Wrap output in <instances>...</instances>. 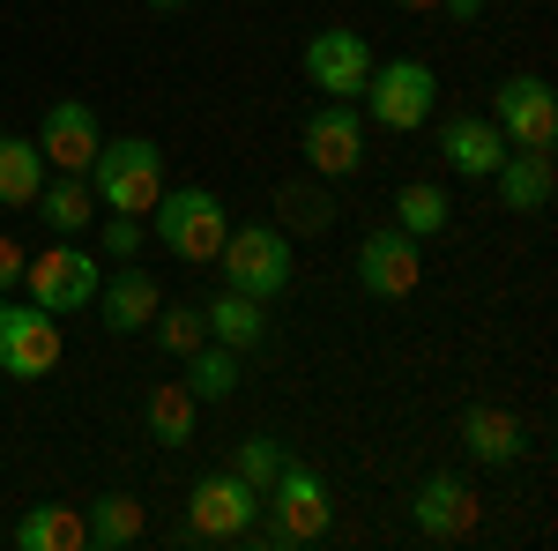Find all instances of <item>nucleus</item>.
Masks as SVG:
<instances>
[{
	"instance_id": "2eb2a0df",
	"label": "nucleus",
	"mask_w": 558,
	"mask_h": 551,
	"mask_svg": "<svg viewBox=\"0 0 558 551\" xmlns=\"http://www.w3.org/2000/svg\"><path fill=\"white\" fill-rule=\"evenodd\" d=\"M157 306H165L157 276H149V268H134V261L105 284V291H97V313H105V328H112V336H142V328L157 321Z\"/></svg>"
},
{
	"instance_id": "a211bd4d",
	"label": "nucleus",
	"mask_w": 558,
	"mask_h": 551,
	"mask_svg": "<svg viewBox=\"0 0 558 551\" xmlns=\"http://www.w3.org/2000/svg\"><path fill=\"white\" fill-rule=\"evenodd\" d=\"M202 328H209V343H223V350H254V343H268V298H246V291H223L202 306Z\"/></svg>"
},
{
	"instance_id": "7ed1b4c3",
	"label": "nucleus",
	"mask_w": 558,
	"mask_h": 551,
	"mask_svg": "<svg viewBox=\"0 0 558 551\" xmlns=\"http://www.w3.org/2000/svg\"><path fill=\"white\" fill-rule=\"evenodd\" d=\"M223 284L246 298H283L291 291V231L283 224H231L223 247H216Z\"/></svg>"
},
{
	"instance_id": "c85d7f7f",
	"label": "nucleus",
	"mask_w": 558,
	"mask_h": 551,
	"mask_svg": "<svg viewBox=\"0 0 558 551\" xmlns=\"http://www.w3.org/2000/svg\"><path fill=\"white\" fill-rule=\"evenodd\" d=\"M283 463H291V455H283V447H276V440H239V477H246V484H254L260 500H268V484H276V477H283Z\"/></svg>"
},
{
	"instance_id": "f257e3e1",
	"label": "nucleus",
	"mask_w": 558,
	"mask_h": 551,
	"mask_svg": "<svg viewBox=\"0 0 558 551\" xmlns=\"http://www.w3.org/2000/svg\"><path fill=\"white\" fill-rule=\"evenodd\" d=\"M268 522H254L239 544H268V551H299V544H320L328 529H336V492H328V477L305 463H283V477L268 484Z\"/></svg>"
},
{
	"instance_id": "f3484780",
	"label": "nucleus",
	"mask_w": 558,
	"mask_h": 551,
	"mask_svg": "<svg viewBox=\"0 0 558 551\" xmlns=\"http://www.w3.org/2000/svg\"><path fill=\"white\" fill-rule=\"evenodd\" d=\"M439 157L462 171V179H492L499 157H507V134L492 128V120H476V112H462V120L439 128Z\"/></svg>"
},
{
	"instance_id": "423d86ee",
	"label": "nucleus",
	"mask_w": 558,
	"mask_h": 551,
	"mask_svg": "<svg viewBox=\"0 0 558 551\" xmlns=\"http://www.w3.org/2000/svg\"><path fill=\"white\" fill-rule=\"evenodd\" d=\"M260 514V492L239 477V469H209V477H194V492H186V537H202V544H239L246 529H254Z\"/></svg>"
},
{
	"instance_id": "412c9836",
	"label": "nucleus",
	"mask_w": 558,
	"mask_h": 551,
	"mask_svg": "<svg viewBox=\"0 0 558 551\" xmlns=\"http://www.w3.org/2000/svg\"><path fill=\"white\" fill-rule=\"evenodd\" d=\"M83 522H89V544L97 551H128V544H142V529H149V514H142L134 492H97L83 507Z\"/></svg>"
},
{
	"instance_id": "6ab92c4d",
	"label": "nucleus",
	"mask_w": 558,
	"mask_h": 551,
	"mask_svg": "<svg viewBox=\"0 0 558 551\" xmlns=\"http://www.w3.org/2000/svg\"><path fill=\"white\" fill-rule=\"evenodd\" d=\"M492 187H499V202L521 216H536V209H551V149H507L499 157V171H492Z\"/></svg>"
},
{
	"instance_id": "20e7f679",
	"label": "nucleus",
	"mask_w": 558,
	"mask_h": 551,
	"mask_svg": "<svg viewBox=\"0 0 558 551\" xmlns=\"http://www.w3.org/2000/svg\"><path fill=\"white\" fill-rule=\"evenodd\" d=\"M365 120L387 134H410L432 120V105H439V83H432L425 60H373V75H365Z\"/></svg>"
},
{
	"instance_id": "6e6552de",
	"label": "nucleus",
	"mask_w": 558,
	"mask_h": 551,
	"mask_svg": "<svg viewBox=\"0 0 558 551\" xmlns=\"http://www.w3.org/2000/svg\"><path fill=\"white\" fill-rule=\"evenodd\" d=\"M425 284V239H410L402 224H380V231H365L357 239V291L365 298H410Z\"/></svg>"
},
{
	"instance_id": "cd10ccee",
	"label": "nucleus",
	"mask_w": 558,
	"mask_h": 551,
	"mask_svg": "<svg viewBox=\"0 0 558 551\" xmlns=\"http://www.w3.org/2000/svg\"><path fill=\"white\" fill-rule=\"evenodd\" d=\"M157 350H172V358H186V350H202L209 343V328H202V306H157Z\"/></svg>"
},
{
	"instance_id": "a878e982",
	"label": "nucleus",
	"mask_w": 558,
	"mask_h": 551,
	"mask_svg": "<svg viewBox=\"0 0 558 551\" xmlns=\"http://www.w3.org/2000/svg\"><path fill=\"white\" fill-rule=\"evenodd\" d=\"M447 187H432V179H410L402 194H395V224L410 231V239H432V231H447Z\"/></svg>"
},
{
	"instance_id": "72a5a7b5",
	"label": "nucleus",
	"mask_w": 558,
	"mask_h": 551,
	"mask_svg": "<svg viewBox=\"0 0 558 551\" xmlns=\"http://www.w3.org/2000/svg\"><path fill=\"white\" fill-rule=\"evenodd\" d=\"M149 8H186V0H149Z\"/></svg>"
},
{
	"instance_id": "9b49d317",
	"label": "nucleus",
	"mask_w": 558,
	"mask_h": 551,
	"mask_svg": "<svg viewBox=\"0 0 558 551\" xmlns=\"http://www.w3.org/2000/svg\"><path fill=\"white\" fill-rule=\"evenodd\" d=\"M60 313H45V306H8L0 298V373H15V381H45L52 366H60Z\"/></svg>"
},
{
	"instance_id": "4be33fe9",
	"label": "nucleus",
	"mask_w": 558,
	"mask_h": 551,
	"mask_svg": "<svg viewBox=\"0 0 558 551\" xmlns=\"http://www.w3.org/2000/svg\"><path fill=\"white\" fill-rule=\"evenodd\" d=\"M194 410H202V403H194L186 381H157L149 403H142V424H149L157 447H186V440H194Z\"/></svg>"
},
{
	"instance_id": "7c9ffc66",
	"label": "nucleus",
	"mask_w": 558,
	"mask_h": 551,
	"mask_svg": "<svg viewBox=\"0 0 558 551\" xmlns=\"http://www.w3.org/2000/svg\"><path fill=\"white\" fill-rule=\"evenodd\" d=\"M23 247H15V239H0V291H15V284H23Z\"/></svg>"
},
{
	"instance_id": "aec40b11",
	"label": "nucleus",
	"mask_w": 558,
	"mask_h": 551,
	"mask_svg": "<svg viewBox=\"0 0 558 551\" xmlns=\"http://www.w3.org/2000/svg\"><path fill=\"white\" fill-rule=\"evenodd\" d=\"M31 209H38L45 231H60V239H83L89 224H97V194H89V171H60V179H45Z\"/></svg>"
},
{
	"instance_id": "bb28decb",
	"label": "nucleus",
	"mask_w": 558,
	"mask_h": 551,
	"mask_svg": "<svg viewBox=\"0 0 558 551\" xmlns=\"http://www.w3.org/2000/svg\"><path fill=\"white\" fill-rule=\"evenodd\" d=\"M276 224H283V231H328V224H336L328 187H313V179H299V187H276Z\"/></svg>"
},
{
	"instance_id": "4468645a",
	"label": "nucleus",
	"mask_w": 558,
	"mask_h": 551,
	"mask_svg": "<svg viewBox=\"0 0 558 551\" xmlns=\"http://www.w3.org/2000/svg\"><path fill=\"white\" fill-rule=\"evenodd\" d=\"M97 112H89L83 97H60L52 112H45V128H38V149H45V165L52 171H89V157H97Z\"/></svg>"
},
{
	"instance_id": "1a4fd4ad",
	"label": "nucleus",
	"mask_w": 558,
	"mask_h": 551,
	"mask_svg": "<svg viewBox=\"0 0 558 551\" xmlns=\"http://www.w3.org/2000/svg\"><path fill=\"white\" fill-rule=\"evenodd\" d=\"M299 149L320 179H350V171L365 165V112H357V97H328L299 128Z\"/></svg>"
},
{
	"instance_id": "c756f323",
	"label": "nucleus",
	"mask_w": 558,
	"mask_h": 551,
	"mask_svg": "<svg viewBox=\"0 0 558 551\" xmlns=\"http://www.w3.org/2000/svg\"><path fill=\"white\" fill-rule=\"evenodd\" d=\"M105 254H112V261L142 254V216H105Z\"/></svg>"
},
{
	"instance_id": "5701e85b",
	"label": "nucleus",
	"mask_w": 558,
	"mask_h": 551,
	"mask_svg": "<svg viewBox=\"0 0 558 551\" xmlns=\"http://www.w3.org/2000/svg\"><path fill=\"white\" fill-rule=\"evenodd\" d=\"M45 187V149L31 134H0V202L8 209H31Z\"/></svg>"
},
{
	"instance_id": "0eeeda50",
	"label": "nucleus",
	"mask_w": 558,
	"mask_h": 551,
	"mask_svg": "<svg viewBox=\"0 0 558 551\" xmlns=\"http://www.w3.org/2000/svg\"><path fill=\"white\" fill-rule=\"evenodd\" d=\"M23 291L45 313H83V306H97V254L75 247V239H60V247L23 261Z\"/></svg>"
},
{
	"instance_id": "39448f33",
	"label": "nucleus",
	"mask_w": 558,
	"mask_h": 551,
	"mask_svg": "<svg viewBox=\"0 0 558 551\" xmlns=\"http://www.w3.org/2000/svg\"><path fill=\"white\" fill-rule=\"evenodd\" d=\"M149 216H157V239H165L179 261H216L223 231H231V209L216 202L209 187H165Z\"/></svg>"
},
{
	"instance_id": "473e14b6",
	"label": "nucleus",
	"mask_w": 558,
	"mask_h": 551,
	"mask_svg": "<svg viewBox=\"0 0 558 551\" xmlns=\"http://www.w3.org/2000/svg\"><path fill=\"white\" fill-rule=\"evenodd\" d=\"M395 8H439V0H395Z\"/></svg>"
},
{
	"instance_id": "b1692460",
	"label": "nucleus",
	"mask_w": 558,
	"mask_h": 551,
	"mask_svg": "<svg viewBox=\"0 0 558 551\" xmlns=\"http://www.w3.org/2000/svg\"><path fill=\"white\" fill-rule=\"evenodd\" d=\"M15 544L23 551H89V522H83V507H31L15 522Z\"/></svg>"
},
{
	"instance_id": "f03ea898",
	"label": "nucleus",
	"mask_w": 558,
	"mask_h": 551,
	"mask_svg": "<svg viewBox=\"0 0 558 551\" xmlns=\"http://www.w3.org/2000/svg\"><path fill=\"white\" fill-rule=\"evenodd\" d=\"M97 202L112 216H149L157 209V194H165V149L157 142H142V134H120V142H97Z\"/></svg>"
},
{
	"instance_id": "ddd939ff",
	"label": "nucleus",
	"mask_w": 558,
	"mask_h": 551,
	"mask_svg": "<svg viewBox=\"0 0 558 551\" xmlns=\"http://www.w3.org/2000/svg\"><path fill=\"white\" fill-rule=\"evenodd\" d=\"M410 522H417V537H432V544H454V537L476 529V492L462 477H425L417 500H410Z\"/></svg>"
},
{
	"instance_id": "f8f14e48",
	"label": "nucleus",
	"mask_w": 558,
	"mask_h": 551,
	"mask_svg": "<svg viewBox=\"0 0 558 551\" xmlns=\"http://www.w3.org/2000/svg\"><path fill=\"white\" fill-rule=\"evenodd\" d=\"M373 75V45L357 38V31H320V38H305V83L320 89V97H357Z\"/></svg>"
},
{
	"instance_id": "393cba45",
	"label": "nucleus",
	"mask_w": 558,
	"mask_h": 551,
	"mask_svg": "<svg viewBox=\"0 0 558 551\" xmlns=\"http://www.w3.org/2000/svg\"><path fill=\"white\" fill-rule=\"evenodd\" d=\"M179 366H186V387H194V403H231V395H239V350H223V343H202V350H186Z\"/></svg>"
},
{
	"instance_id": "9d476101",
	"label": "nucleus",
	"mask_w": 558,
	"mask_h": 551,
	"mask_svg": "<svg viewBox=\"0 0 558 551\" xmlns=\"http://www.w3.org/2000/svg\"><path fill=\"white\" fill-rule=\"evenodd\" d=\"M492 128L507 134V149H551L558 142V89L544 75H507L492 97Z\"/></svg>"
},
{
	"instance_id": "dca6fc26",
	"label": "nucleus",
	"mask_w": 558,
	"mask_h": 551,
	"mask_svg": "<svg viewBox=\"0 0 558 551\" xmlns=\"http://www.w3.org/2000/svg\"><path fill=\"white\" fill-rule=\"evenodd\" d=\"M462 447H470L476 463L507 469V463L529 455V432H521L514 410H499V403H470V410H462Z\"/></svg>"
},
{
	"instance_id": "2f4dec72",
	"label": "nucleus",
	"mask_w": 558,
	"mask_h": 551,
	"mask_svg": "<svg viewBox=\"0 0 558 551\" xmlns=\"http://www.w3.org/2000/svg\"><path fill=\"white\" fill-rule=\"evenodd\" d=\"M439 8H447L454 23H476V15H484V0H439Z\"/></svg>"
}]
</instances>
